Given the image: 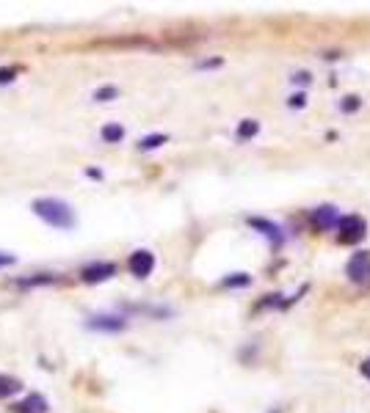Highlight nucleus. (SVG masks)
Here are the masks:
<instances>
[{
  "label": "nucleus",
  "mask_w": 370,
  "mask_h": 413,
  "mask_svg": "<svg viewBox=\"0 0 370 413\" xmlns=\"http://www.w3.org/2000/svg\"><path fill=\"white\" fill-rule=\"evenodd\" d=\"M36 218H42L44 223H50L53 229H72L75 226V212L67 201L61 198H36L31 204Z\"/></svg>",
  "instance_id": "obj_1"
},
{
  "label": "nucleus",
  "mask_w": 370,
  "mask_h": 413,
  "mask_svg": "<svg viewBox=\"0 0 370 413\" xmlns=\"http://www.w3.org/2000/svg\"><path fill=\"white\" fill-rule=\"evenodd\" d=\"M335 229H337L340 243H345V246L359 243V240L365 237V221H362L359 215H343V218L337 221Z\"/></svg>",
  "instance_id": "obj_2"
},
{
  "label": "nucleus",
  "mask_w": 370,
  "mask_h": 413,
  "mask_svg": "<svg viewBox=\"0 0 370 413\" xmlns=\"http://www.w3.org/2000/svg\"><path fill=\"white\" fill-rule=\"evenodd\" d=\"M345 276H348L357 286H370V254L368 251H359V254H354L348 259Z\"/></svg>",
  "instance_id": "obj_3"
},
{
  "label": "nucleus",
  "mask_w": 370,
  "mask_h": 413,
  "mask_svg": "<svg viewBox=\"0 0 370 413\" xmlns=\"http://www.w3.org/2000/svg\"><path fill=\"white\" fill-rule=\"evenodd\" d=\"M111 276H116V265H113V262H94V265H86V267L80 270V279L89 281V284L105 281V279H111Z\"/></svg>",
  "instance_id": "obj_4"
},
{
  "label": "nucleus",
  "mask_w": 370,
  "mask_h": 413,
  "mask_svg": "<svg viewBox=\"0 0 370 413\" xmlns=\"http://www.w3.org/2000/svg\"><path fill=\"white\" fill-rule=\"evenodd\" d=\"M128 265H130V273H133L135 279H147L155 270V256L149 254V251H133Z\"/></svg>",
  "instance_id": "obj_5"
},
{
  "label": "nucleus",
  "mask_w": 370,
  "mask_h": 413,
  "mask_svg": "<svg viewBox=\"0 0 370 413\" xmlns=\"http://www.w3.org/2000/svg\"><path fill=\"white\" fill-rule=\"evenodd\" d=\"M92 331H102V333H119V331H125V319L116 317V314H97V317H92L86 322Z\"/></svg>",
  "instance_id": "obj_6"
},
{
  "label": "nucleus",
  "mask_w": 370,
  "mask_h": 413,
  "mask_svg": "<svg viewBox=\"0 0 370 413\" xmlns=\"http://www.w3.org/2000/svg\"><path fill=\"white\" fill-rule=\"evenodd\" d=\"M249 226L252 229H260V234L263 237H269L273 246H282V229L276 226V223H271V221H266V218H249Z\"/></svg>",
  "instance_id": "obj_7"
},
{
  "label": "nucleus",
  "mask_w": 370,
  "mask_h": 413,
  "mask_svg": "<svg viewBox=\"0 0 370 413\" xmlns=\"http://www.w3.org/2000/svg\"><path fill=\"white\" fill-rule=\"evenodd\" d=\"M14 413H44L47 411V400L42 397V394H28L23 402H17L14 408H11Z\"/></svg>",
  "instance_id": "obj_8"
},
{
  "label": "nucleus",
  "mask_w": 370,
  "mask_h": 413,
  "mask_svg": "<svg viewBox=\"0 0 370 413\" xmlns=\"http://www.w3.org/2000/svg\"><path fill=\"white\" fill-rule=\"evenodd\" d=\"M312 221L315 226H321V229H335L337 221H340V215H337L335 207H318V210H312Z\"/></svg>",
  "instance_id": "obj_9"
},
{
  "label": "nucleus",
  "mask_w": 370,
  "mask_h": 413,
  "mask_svg": "<svg viewBox=\"0 0 370 413\" xmlns=\"http://www.w3.org/2000/svg\"><path fill=\"white\" fill-rule=\"evenodd\" d=\"M17 391H23V383L17 381V378H11V375H0V400L11 397Z\"/></svg>",
  "instance_id": "obj_10"
},
{
  "label": "nucleus",
  "mask_w": 370,
  "mask_h": 413,
  "mask_svg": "<svg viewBox=\"0 0 370 413\" xmlns=\"http://www.w3.org/2000/svg\"><path fill=\"white\" fill-rule=\"evenodd\" d=\"M100 135H102V141H105V144H119V141L125 138V129L119 127V125H105Z\"/></svg>",
  "instance_id": "obj_11"
},
{
  "label": "nucleus",
  "mask_w": 370,
  "mask_h": 413,
  "mask_svg": "<svg viewBox=\"0 0 370 413\" xmlns=\"http://www.w3.org/2000/svg\"><path fill=\"white\" fill-rule=\"evenodd\" d=\"M257 129H260V125H257L254 119H243V122H240V127H238V138H240V141L254 138V135H257Z\"/></svg>",
  "instance_id": "obj_12"
},
{
  "label": "nucleus",
  "mask_w": 370,
  "mask_h": 413,
  "mask_svg": "<svg viewBox=\"0 0 370 413\" xmlns=\"http://www.w3.org/2000/svg\"><path fill=\"white\" fill-rule=\"evenodd\" d=\"M168 138L164 132H158V135H147L141 144H138V149H144V152H149V149H158V146H164Z\"/></svg>",
  "instance_id": "obj_13"
},
{
  "label": "nucleus",
  "mask_w": 370,
  "mask_h": 413,
  "mask_svg": "<svg viewBox=\"0 0 370 413\" xmlns=\"http://www.w3.org/2000/svg\"><path fill=\"white\" fill-rule=\"evenodd\" d=\"M116 94H119V91H116L113 86H102V89L94 91V99H97V102H108V99H113Z\"/></svg>",
  "instance_id": "obj_14"
},
{
  "label": "nucleus",
  "mask_w": 370,
  "mask_h": 413,
  "mask_svg": "<svg viewBox=\"0 0 370 413\" xmlns=\"http://www.w3.org/2000/svg\"><path fill=\"white\" fill-rule=\"evenodd\" d=\"M249 284V276L246 273H235L230 279H224V286H246Z\"/></svg>",
  "instance_id": "obj_15"
},
{
  "label": "nucleus",
  "mask_w": 370,
  "mask_h": 413,
  "mask_svg": "<svg viewBox=\"0 0 370 413\" xmlns=\"http://www.w3.org/2000/svg\"><path fill=\"white\" fill-rule=\"evenodd\" d=\"M17 75V66H8V69H0V83H11Z\"/></svg>",
  "instance_id": "obj_16"
},
{
  "label": "nucleus",
  "mask_w": 370,
  "mask_h": 413,
  "mask_svg": "<svg viewBox=\"0 0 370 413\" xmlns=\"http://www.w3.org/2000/svg\"><path fill=\"white\" fill-rule=\"evenodd\" d=\"M17 262V256L14 254H6V251H0V267H11Z\"/></svg>",
  "instance_id": "obj_17"
},
{
  "label": "nucleus",
  "mask_w": 370,
  "mask_h": 413,
  "mask_svg": "<svg viewBox=\"0 0 370 413\" xmlns=\"http://www.w3.org/2000/svg\"><path fill=\"white\" fill-rule=\"evenodd\" d=\"M302 105H304V94L290 96V108H302Z\"/></svg>",
  "instance_id": "obj_18"
},
{
  "label": "nucleus",
  "mask_w": 370,
  "mask_h": 413,
  "mask_svg": "<svg viewBox=\"0 0 370 413\" xmlns=\"http://www.w3.org/2000/svg\"><path fill=\"white\" fill-rule=\"evenodd\" d=\"M357 105H359V102H357V96H348V99H345V110H354Z\"/></svg>",
  "instance_id": "obj_19"
},
{
  "label": "nucleus",
  "mask_w": 370,
  "mask_h": 413,
  "mask_svg": "<svg viewBox=\"0 0 370 413\" xmlns=\"http://www.w3.org/2000/svg\"><path fill=\"white\" fill-rule=\"evenodd\" d=\"M362 375H365V378L370 381V358L365 361V364H362Z\"/></svg>",
  "instance_id": "obj_20"
}]
</instances>
